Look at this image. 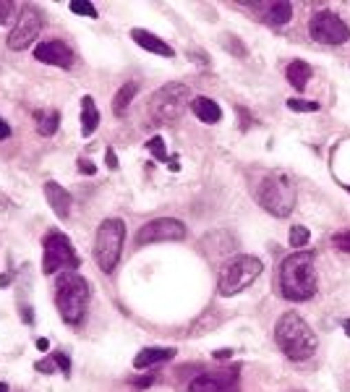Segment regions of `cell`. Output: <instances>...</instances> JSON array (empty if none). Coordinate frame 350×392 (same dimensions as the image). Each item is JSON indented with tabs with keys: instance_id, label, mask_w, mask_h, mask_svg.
<instances>
[{
	"instance_id": "484cf974",
	"label": "cell",
	"mask_w": 350,
	"mask_h": 392,
	"mask_svg": "<svg viewBox=\"0 0 350 392\" xmlns=\"http://www.w3.org/2000/svg\"><path fill=\"white\" fill-rule=\"evenodd\" d=\"M71 11L78 13V16H89V19H97V8L91 3H84V0H74L71 3Z\"/></svg>"
},
{
	"instance_id": "8d00e7d4",
	"label": "cell",
	"mask_w": 350,
	"mask_h": 392,
	"mask_svg": "<svg viewBox=\"0 0 350 392\" xmlns=\"http://www.w3.org/2000/svg\"><path fill=\"white\" fill-rule=\"evenodd\" d=\"M37 348H39V351H47V340L39 338V340H37Z\"/></svg>"
},
{
	"instance_id": "52a82bcc",
	"label": "cell",
	"mask_w": 350,
	"mask_h": 392,
	"mask_svg": "<svg viewBox=\"0 0 350 392\" xmlns=\"http://www.w3.org/2000/svg\"><path fill=\"white\" fill-rule=\"evenodd\" d=\"M76 270L78 267V257H76V248L71 243V238L61 230H52V233L45 235L42 241V272L52 274L58 270Z\"/></svg>"
},
{
	"instance_id": "4fadbf2b",
	"label": "cell",
	"mask_w": 350,
	"mask_h": 392,
	"mask_svg": "<svg viewBox=\"0 0 350 392\" xmlns=\"http://www.w3.org/2000/svg\"><path fill=\"white\" fill-rule=\"evenodd\" d=\"M34 58L39 63L58 65V68H71L74 65V50L63 39H45L34 47Z\"/></svg>"
},
{
	"instance_id": "d590c367",
	"label": "cell",
	"mask_w": 350,
	"mask_h": 392,
	"mask_svg": "<svg viewBox=\"0 0 350 392\" xmlns=\"http://www.w3.org/2000/svg\"><path fill=\"white\" fill-rule=\"evenodd\" d=\"M11 285V274H0V287Z\"/></svg>"
},
{
	"instance_id": "e575fe53",
	"label": "cell",
	"mask_w": 350,
	"mask_h": 392,
	"mask_svg": "<svg viewBox=\"0 0 350 392\" xmlns=\"http://www.w3.org/2000/svg\"><path fill=\"white\" fill-rule=\"evenodd\" d=\"M230 348H222V351H215V358H230Z\"/></svg>"
},
{
	"instance_id": "277c9868",
	"label": "cell",
	"mask_w": 350,
	"mask_h": 392,
	"mask_svg": "<svg viewBox=\"0 0 350 392\" xmlns=\"http://www.w3.org/2000/svg\"><path fill=\"white\" fill-rule=\"evenodd\" d=\"M256 199L259 204L270 215L274 217H287L293 209H296V202H298V188H296V181L287 175V173H267L261 178L259 188H256Z\"/></svg>"
},
{
	"instance_id": "ac0fdd59",
	"label": "cell",
	"mask_w": 350,
	"mask_h": 392,
	"mask_svg": "<svg viewBox=\"0 0 350 392\" xmlns=\"http://www.w3.org/2000/svg\"><path fill=\"white\" fill-rule=\"evenodd\" d=\"M97 129H100V110H97V105L91 100V94H87L81 100V136L89 139Z\"/></svg>"
},
{
	"instance_id": "f546056e",
	"label": "cell",
	"mask_w": 350,
	"mask_h": 392,
	"mask_svg": "<svg viewBox=\"0 0 350 392\" xmlns=\"http://www.w3.org/2000/svg\"><path fill=\"white\" fill-rule=\"evenodd\" d=\"M52 358H55V364H58V369H61L63 374H71V358H68L65 353H52Z\"/></svg>"
},
{
	"instance_id": "ffe728a7",
	"label": "cell",
	"mask_w": 350,
	"mask_h": 392,
	"mask_svg": "<svg viewBox=\"0 0 350 392\" xmlns=\"http://www.w3.org/2000/svg\"><path fill=\"white\" fill-rule=\"evenodd\" d=\"M285 76L296 89H306V84L311 81V65L306 63V61H293V63L287 65Z\"/></svg>"
},
{
	"instance_id": "83f0119b",
	"label": "cell",
	"mask_w": 350,
	"mask_h": 392,
	"mask_svg": "<svg viewBox=\"0 0 350 392\" xmlns=\"http://www.w3.org/2000/svg\"><path fill=\"white\" fill-rule=\"evenodd\" d=\"M13 11H16V3H11V0H0V24H8V19L13 16Z\"/></svg>"
},
{
	"instance_id": "44dd1931",
	"label": "cell",
	"mask_w": 350,
	"mask_h": 392,
	"mask_svg": "<svg viewBox=\"0 0 350 392\" xmlns=\"http://www.w3.org/2000/svg\"><path fill=\"white\" fill-rule=\"evenodd\" d=\"M34 123H37L39 136H52L58 126H61V113L58 110H37L34 113Z\"/></svg>"
},
{
	"instance_id": "8992f818",
	"label": "cell",
	"mask_w": 350,
	"mask_h": 392,
	"mask_svg": "<svg viewBox=\"0 0 350 392\" xmlns=\"http://www.w3.org/2000/svg\"><path fill=\"white\" fill-rule=\"evenodd\" d=\"M123 241H126V225L120 217H107V220L97 228V238H94V261L102 272H113L123 251Z\"/></svg>"
},
{
	"instance_id": "603a6c76",
	"label": "cell",
	"mask_w": 350,
	"mask_h": 392,
	"mask_svg": "<svg viewBox=\"0 0 350 392\" xmlns=\"http://www.w3.org/2000/svg\"><path fill=\"white\" fill-rule=\"evenodd\" d=\"M309 238H311L309 228H303V225H293L290 228V246L293 248H303L309 243Z\"/></svg>"
},
{
	"instance_id": "d4e9b609",
	"label": "cell",
	"mask_w": 350,
	"mask_h": 392,
	"mask_svg": "<svg viewBox=\"0 0 350 392\" xmlns=\"http://www.w3.org/2000/svg\"><path fill=\"white\" fill-rule=\"evenodd\" d=\"M146 149L152 152V155L160 160V162H170V157H168V152H165V142L160 139V136H155V139H149L146 142Z\"/></svg>"
},
{
	"instance_id": "9c48e42d",
	"label": "cell",
	"mask_w": 350,
	"mask_h": 392,
	"mask_svg": "<svg viewBox=\"0 0 350 392\" xmlns=\"http://www.w3.org/2000/svg\"><path fill=\"white\" fill-rule=\"evenodd\" d=\"M309 32L316 42H325V45H345L350 39V26L332 11L316 13L309 24Z\"/></svg>"
},
{
	"instance_id": "9a60e30c",
	"label": "cell",
	"mask_w": 350,
	"mask_h": 392,
	"mask_svg": "<svg viewBox=\"0 0 350 392\" xmlns=\"http://www.w3.org/2000/svg\"><path fill=\"white\" fill-rule=\"evenodd\" d=\"M131 39H133L139 47L155 52V55H162V58H173V55H175V50L170 47L165 39H160L157 34L146 32V29H131Z\"/></svg>"
},
{
	"instance_id": "8fae6325",
	"label": "cell",
	"mask_w": 350,
	"mask_h": 392,
	"mask_svg": "<svg viewBox=\"0 0 350 392\" xmlns=\"http://www.w3.org/2000/svg\"><path fill=\"white\" fill-rule=\"evenodd\" d=\"M188 392H241V374H238V366L199 374V377L191 379Z\"/></svg>"
},
{
	"instance_id": "f35d334b",
	"label": "cell",
	"mask_w": 350,
	"mask_h": 392,
	"mask_svg": "<svg viewBox=\"0 0 350 392\" xmlns=\"http://www.w3.org/2000/svg\"><path fill=\"white\" fill-rule=\"evenodd\" d=\"M0 392H8V384H3V382H0Z\"/></svg>"
},
{
	"instance_id": "5b68a950",
	"label": "cell",
	"mask_w": 350,
	"mask_h": 392,
	"mask_svg": "<svg viewBox=\"0 0 350 392\" xmlns=\"http://www.w3.org/2000/svg\"><path fill=\"white\" fill-rule=\"evenodd\" d=\"M264 264L256 257H248V254H241V257H233L225 267L220 270V280H217V290H220L222 298H230V296H238L241 290H246L248 285H254L259 280Z\"/></svg>"
},
{
	"instance_id": "60d3db41",
	"label": "cell",
	"mask_w": 350,
	"mask_h": 392,
	"mask_svg": "<svg viewBox=\"0 0 350 392\" xmlns=\"http://www.w3.org/2000/svg\"><path fill=\"white\" fill-rule=\"evenodd\" d=\"M348 191H350V186H348Z\"/></svg>"
},
{
	"instance_id": "4dcf8cb0",
	"label": "cell",
	"mask_w": 350,
	"mask_h": 392,
	"mask_svg": "<svg viewBox=\"0 0 350 392\" xmlns=\"http://www.w3.org/2000/svg\"><path fill=\"white\" fill-rule=\"evenodd\" d=\"M94 162H89V160H84V157H81V160H78V173H84V175H94Z\"/></svg>"
},
{
	"instance_id": "6da1fadb",
	"label": "cell",
	"mask_w": 350,
	"mask_h": 392,
	"mask_svg": "<svg viewBox=\"0 0 350 392\" xmlns=\"http://www.w3.org/2000/svg\"><path fill=\"white\" fill-rule=\"evenodd\" d=\"M319 287L316 267L309 251H296L283 259L277 270V293L287 301H309Z\"/></svg>"
},
{
	"instance_id": "d6986e66",
	"label": "cell",
	"mask_w": 350,
	"mask_h": 392,
	"mask_svg": "<svg viewBox=\"0 0 350 392\" xmlns=\"http://www.w3.org/2000/svg\"><path fill=\"white\" fill-rule=\"evenodd\" d=\"M173 356H175V351H173V348H144V351L136 353L133 366H136V369H149V366H155V364L170 361Z\"/></svg>"
},
{
	"instance_id": "7c38bea8",
	"label": "cell",
	"mask_w": 350,
	"mask_h": 392,
	"mask_svg": "<svg viewBox=\"0 0 350 392\" xmlns=\"http://www.w3.org/2000/svg\"><path fill=\"white\" fill-rule=\"evenodd\" d=\"M186 238V225L181 220H170V217H160V220L146 222L136 233V243L146 246V243H168V241H183Z\"/></svg>"
},
{
	"instance_id": "74e56055",
	"label": "cell",
	"mask_w": 350,
	"mask_h": 392,
	"mask_svg": "<svg viewBox=\"0 0 350 392\" xmlns=\"http://www.w3.org/2000/svg\"><path fill=\"white\" fill-rule=\"evenodd\" d=\"M342 327H345V332H348V338H350V319H345V322H342Z\"/></svg>"
},
{
	"instance_id": "ab89813d",
	"label": "cell",
	"mask_w": 350,
	"mask_h": 392,
	"mask_svg": "<svg viewBox=\"0 0 350 392\" xmlns=\"http://www.w3.org/2000/svg\"><path fill=\"white\" fill-rule=\"evenodd\" d=\"M293 392H306V390H293Z\"/></svg>"
},
{
	"instance_id": "836d02e7",
	"label": "cell",
	"mask_w": 350,
	"mask_h": 392,
	"mask_svg": "<svg viewBox=\"0 0 350 392\" xmlns=\"http://www.w3.org/2000/svg\"><path fill=\"white\" fill-rule=\"evenodd\" d=\"M8 136H11V126H8V123L0 118V139H8Z\"/></svg>"
},
{
	"instance_id": "cb8c5ba5",
	"label": "cell",
	"mask_w": 350,
	"mask_h": 392,
	"mask_svg": "<svg viewBox=\"0 0 350 392\" xmlns=\"http://www.w3.org/2000/svg\"><path fill=\"white\" fill-rule=\"evenodd\" d=\"M287 107L293 113H316L319 110V102H311V100H300V97H293L287 100Z\"/></svg>"
},
{
	"instance_id": "7a4b0ae2",
	"label": "cell",
	"mask_w": 350,
	"mask_h": 392,
	"mask_svg": "<svg viewBox=\"0 0 350 392\" xmlns=\"http://www.w3.org/2000/svg\"><path fill=\"white\" fill-rule=\"evenodd\" d=\"M274 340L280 345V351L285 353L290 361H306L316 353V332H314L309 322L296 312H287L277 319L274 325Z\"/></svg>"
},
{
	"instance_id": "ba28073f",
	"label": "cell",
	"mask_w": 350,
	"mask_h": 392,
	"mask_svg": "<svg viewBox=\"0 0 350 392\" xmlns=\"http://www.w3.org/2000/svg\"><path fill=\"white\" fill-rule=\"evenodd\" d=\"M188 102H191V97H188V89L183 84H168L152 97V113L162 123H173L183 116Z\"/></svg>"
},
{
	"instance_id": "4316f807",
	"label": "cell",
	"mask_w": 350,
	"mask_h": 392,
	"mask_svg": "<svg viewBox=\"0 0 350 392\" xmlns=\"http://www.w3.org/2000/svg\"><path fill=\"white\" fill-rule=\"evenodd\" d=\"M34 369H37L39 374H55V369H58V364H55V358H52V356H47V358H42V361H37V364H34Z\"/></svg>"
},
{
	"instance_id": "d6a6232c",
	"label": "cell",
	"mask_w": 350,
	"mask_h": 392,
	"mask_svg": "<svg viewBox=\"0 0 350 392\" xmlns=\"http://www.w3.org/2000/svg\"><path fill=\"white\" fill-rule=\"evenodd\" d=\"M133 384H136V387H152V384H155V374H152V377H142V379H133Z\"/></svg>"
},
{
	"instance_id": "e0dca14e",
	"label": "cell",
	"mask_w": 350,
	"mask_h": 392,
	"mask_svg": "<svg viewBox=\"0 0 350 392\" xmlns=\"http://www.w3.org/2000/svg\"><path fill=\"white\" fill-rule=\"evenodd\" d=\"M259 8L264 11V21H270V24H274V26H283L293 19V3H287V0L261 3Z\"/></svg>"
},
{
	"instance_id": "7402d4cb",
	"label": "cell",
	"mask_w": 350,
	"mask_h": 392,
	"mask_svg": "<svg viewBox=\"0 0 350 392\" xmlns=\"http://www.w3.org/2000/svg\"><path fill=\"white\" fill-rule=\"evenodd\" d=\"M136 94H139V81H126V84L118 89V94L113 97V110H116L118 116L126 113V107L133 102Z\"/></svg>"
},
{
	"instance_id": "1f68e13d",
	"label": "cell",
	"mask_w": 350,
	"mask_h": 392,
	"mask_svg": "<svg viewBox=\"0 0 350 392\" xmlns=\"http://www.w3.org/2000/svg\"><path fill=\"white\" fill-rule=\"evenodd\" d=\"M105 160H107V168L118 170V155L113 152V149H107V152H105Z\"/></svg>"
},
{
	"instance_id": "f1b7e54d",
	"label": "cell",
	"mask_w": 350,
	"mask_h": 392,
	"mask_svg": "<svg viewBox=\"0 0 350 392\" xmlns=\"http://www.w3.org/2000/svg\"><path fill=\"white\" fill-rule=\"evenodd\" d=\"M332 243H335V248H340V251H348V254H350V230H345V233H338L335 238H332Z\"/></svg>"
},
{
	"instance_id": "3957f363",
	"label": "cell",
	"mask_w": 350,
	"mask_h": 392,
	"mask_svg": "<svg viewBox=\"0 0 350 392\" xmlns=\"http://www.w3.org/2000/svg\"><path fill=\"white\" fill-rule=\"evenodd\" d=\"M89 283L78 272H65L55 283V306L61 312V319L65 325L76 327L84 322L87 309H89Z\"/></svg>"
},
{
	"instance_id": "30bf717a",
	"label": "cell",
	"mask_w": 350,
	"mask_h": 392,
	"mask_svg": "<svg viewBox=\"0 0 350 392\" xmlns=\"http://www.w3.org/2000/svg\"><path fill=\"white\" fill-rule=\"evenodd\" d=\"M39 29H42V16H39L37 8H32V6H26L21 8L19 13V19H16V24H13L11 34H8V47L11 50H26L34 39L39 37Z\"/></svg>"
},
{
	"instance_id": "2e32d148",
	"label": "cell",
	"mask_w": 350,
	"mask_h": 392,
	"mask_svg": "<svg viewBox=\"0 0 350 392\" xmlns=\"http://www.w3.org/2000/svg\"><path fill=\"white\" fill-rule=\"evenodd\" d=\"M191 110H194L196 118H199L201 123H207V126H215V123L222 120L220 105L215 102V100H209V97H196V100H191Z\"/></svg>"
},
{
	"instance_id": "5bb4252c",
	"label": "cell",
	"mask_w": 350,
	"mask_h": 392,
	"mask_svg": "<svg viewBox=\"0 0 350 392\" xmlns=\"http://www.w3.org/2000/svg\"><path fill=\"white\" fill-rule=\"evenodd\" d=\"M45 199H47V204L52 207L58 220H68L71 217V194L65 191L61 183L55 181L45 183Z\"/></svg>"
}]
</instances>
